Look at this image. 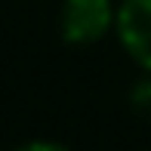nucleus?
<instances>
[{
    "instance_id": "1",
    "label": "nucleus",
    "mask_w": 151,
    "mask_h": 151,
    "mask_svg": "<svg viewBox=\"0 0 151 151\" xmlns=\"http://www.w3.org/2000/svg\"><path fill=\"white\" fill-rule=\"evenodd\" d=\"M114 25H117V12H114L111 0H65V6H62L65 43H74V46L96 43Z\"/></svg>"
},
{
    "instance_id": "2",
    "label": "nucleus",
    "mask_w": 151,
    "mask_h": 151,
    "mask_svg": "<svg viewBox=\"0 0 151 151\" xmlns=\"http://www.w3.org/2000/svg\"><path fill=\"white\" fill-rule=\"evenodd\" d=\"M114 28L123 50L145 71H151V0H123Z\"/></svg>"
},
{
    "instance_id": "3",
    "label": "nucleus",
    "mask_w": 151,
    "mask_h": 151,
    "mask_svg": "<svg viewBox=\"0 0 151 151\" xmlns=\"http://www.w3.org/2000/svg\"><path fill=\"white\" fill-rule=\"evenodd\" d=\"M133 102H136V105L142 108V111H148V114H151V80H145V83H139V90H136Z\"/></svg>"
}]
</instances>
